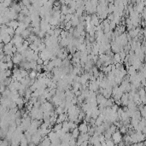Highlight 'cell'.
<instances>
[{
  "label": "cell",
  "mask_w": 146,
  "mask_h": 146,
  "mask_svg": "<svg viewBox=\"0 0 146 146\" xmlns=\"http://www.w3.org/2000/svg\"><path fill=\"white\" fill-rule=\"evenodd\" d=\"M28 146H36L35 144H33L32 142H31V143H29V145H28Z\"/></svg>",
  "instance_id": "cell-11"
},
{
  "label": "cell",
  "mask_w": 146,
  "mask_h": 146,
  "mask_svg": "<svg viewBox=\"0 0 146 146\" xmlns=\"http://www.w3.org/2000/svg\"><path fill=\"white\" fill-rule=\"evenodd\" d=\"M14 65H15V64H14V62H12V61H11V62H7V66H8L9 69H10V68H13V67H14Z\"/></svg>",
  "instance_id": "cell-9"
},
{
  "label": "cell",
  "mask_w": 146,
  "mask_h": 146,
  "mask_svg": "<svg viewBox=\"0 0 146 146\" xmlns=\"http://www.w3.org/2000/svg\"><path fill=\"white\" fill-rule=\"evenodd\" d=\"M62 123H57L52 128V131L55 132H58V131H62Z\"/></svg>",
  "instance_id": "cell-3"
},
{
  "label": "cell",
  "mask_w": 146,
  "mask_h": 146,
  "mask_svg": "<svg viewBox=\"0 0 146 146\" xmlns=\"http://www.w3.org/2000/svg\"><path fill=\"white\" fill-rule=\"evenodd\" d=\"M44 61L43 60V59H41L40 57H39V58L37 60V63H38V65H44Z\"/></svg>",
  "instance_id": "cell-10"
},
{
  "label": "cell",
  "mask_w": 146,
  "mask_h": 146,
  "mask_svg": "<svg viewBox=\"0 0 146 146\" xmlns=\"http://www.w3.org/2000/svg\"><path fill=\"white\" fill-rule=\"evenodd\" d=\"M68 125H69V128H70V131H73V130L76 129L77 128V124L75 123V122H73V121H68Z\"/></svg>",
  "instance_id": "cell-8"
},
{
  "label": "cell",
  "mask_w": 146,
  "mask_h": 146,
  "mask_svg": "<svg viewBox=\"0 0 146 146\" xmlns=\"http://www.w3.org/2000/svg\"><path fill=\"white\" fill-rule=\"evenodd\" d=\"M90 126H88L87 123L86 122H81V123L79 125V130H80V133H87L88 132V130H89Z\"/></svg>",
  "instance_id": "cell-2"
},
{
  "label": "cell",
  "mask_w": 146,
  "mask_h": 146,
  "mask_svg": "<svg viewBox=\"0 0 146 146\" xmlns=\"http://www.w3.org/2000/svg\"><path fill=\"white\" fill-rule=\"evenodd\" d=\"M62 130L65 131V132H69L70 128H69V125H68V121H64L62 123Z\"/></svg>",
  "instance_id": "cell-6"
},
{
  "label": "cell",
  "mask_w": 146,
  "mask_h": 146,
  "mask_svg": "<svg viewBox=\"0 0 146 146\" xmlns=\"http://www.w3.org/2000/svg\"><path fill=\"white\" fill-rule=\"evenodd\" d=\"M31 31H30L29 29H25L24 31L22 32V33H21V37L23 38V39H28V38L30 37V35H31Z\"/></svg>",
  "instance_id": "cell-5"
},
{
  "label": "cell",
  "mask_w": 146,
  "mask_h": 146,
  "mask_svg": "<svg viewBox=\"0 0 146 146\" xmlns=\"http://www.w3.org/2000/svg\"><path fill=\"white\" fill-rule=\"evenodd\" d=\"M112 140L115 145H119L121 141H123V138H122V134L120 133V131H116L112 135Z\"/></svg>",
  "instance_id": "cell-1"
},
{
  "label": "cell",
  "mask_w": 146,
  "mask_h": 146,
  "mask_svg": "<svg viewBox=\"0 0 146 146\" xmlns=\"http://www.w3.org/2000/svg\"><path fill=\"white\" fill-rule=\"evenodd\" d=\"M37 76H38V72L34 71V70H32L29 73V78L31 79V80H35V79L37 78Z\"/></svg>",
  "instance_id": "cell-7"
},
{
  "label": "cell",
  "mask_w": 146,
  "mask_h": 146,
  "mask_svg": "<svg viewBox=\"0 0 146 146\" xmlns=\"http://www.w3.org/2000/svg\"><path fill=\"white\" fill-rule=\"evenodd\" d=\"M71 134H72V138H75V139H77V138L80 137V130H79L78 128H76V129L73 130V131H71Z\"/></svg>",
  "instance_id": "cell-4"
}]
</instances>
